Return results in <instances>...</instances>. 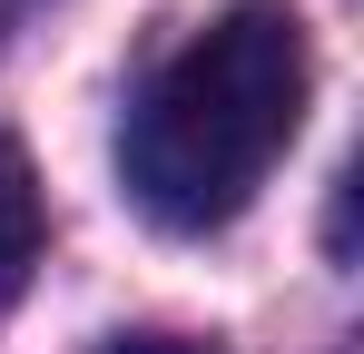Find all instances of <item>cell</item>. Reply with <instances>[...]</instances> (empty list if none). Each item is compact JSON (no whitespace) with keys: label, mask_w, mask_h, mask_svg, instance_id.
Returning a JSON list of instances; mask_svg holds the SVG:
<instances>
[{"label":"cell","mask_w":364,"mask_h":354,"mask_svg":"<svg viewBox=\"0 0 364 354\" xmlns=\"http://www.w3.org/2000/svg\"><path fill=\"white\" fill-rule=\"evenodd\" d=\"M305 99H315V40L286 0H237L217 10L187 50L148 69L119 128V177L138 217L168 236H207L256 207V187L296 148Z\"/></svg>","instance_id":"6da1fadb"},{"label":"cell","mask_w":364,"mask_h":354,"mask_svg":"<svg viewBox=\"0 0 364 354\" xmlns=\"http://www.w3.org/2000/svg\"><path fill=\"white\" fill-rule=\"evenodd\" d=\"M40 266V187H30V158L0 138V305L30 286Z\"/></svg>","instance_id":"7a4b0ae2"},{"label":"cell","mask_w":364,"mask_h":354,"mask_svg":"<svg viewBox=\"0 0 364 354\" xmlns=\"http://www.w3.org/2000/svg\"><path fill=\"white\" fill-rule=\"evenodd\" d=\"M109 354H197V345H158V335H148V345H109Z\"/></svg>","instance_id":"3957f363"}]
</instances>
